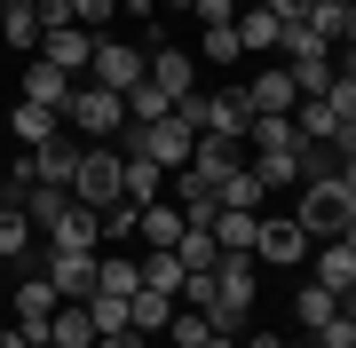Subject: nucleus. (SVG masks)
<instances>
[{
    "label": "nucleus",
    "instance_id": "14",
    "mask_svg": "<svg viewBox=\"0 0 356 348\" xmlns=\"http://www.w3.org/2000/svg\"><path fill=\"white\" fill-rule=\"evenodd\" d=\"M40 245H48V254H103V230H95V214H88V206H72Z\"/></svg>",
    "mask_w": 356,
    "mask_h": 348
},
{
    "label": "nucleus",
    "instance_id": "43",
    "mask_svg": "<svg viewBox=\"0 0 356 348\" xmlns=\"http://www.w3.org/2000/svg\"><path fill=\"white\" fill-rule=\"evenodd\" d=\"M0 324H8V301H0Z\"/></svg>",
    "mask_w": 356,
    "mask_h": 348
},
{
    "label": "nucleus",
    "instance_id": "4",
    "mask_svg": "<svg viewBox=\"0 0 356 348\" xmlns=\"http://www.w3.org/2000/svg\"><path fill=\"white\" fill-rule=\"evenodd\" d=\"M309 245L317 238H309L293 214H261L254 222V270H293V261H309Z\"/></svg>",
    "mask_w": 356,
    "mask_h": 348
},
{
    "label": "nucleus",
    "instance_id": "6",
    "mask_svg": "<svg viewBox=\"0 0 356 348\" xmlns=\"http://www.w3.org/2000/svg\"><path fill=\"white\" fill-rule=\"evenodd\" d=\"M143 79H151L166 103H182V95L198 88V56H191V48H166V40H159V48H151V64H143Z\"/></svg>",
    "mask_w": 356,
    "mask_h": 348
},
{
    "label": "nucleus",
    "instance_id": "17",
    "mask_svg": "<svg viewBox=\"0 0 356 348\" xmlns=\"http://www.w3.org/2000/svg\"><path fill=\"white\" fill-rule=\"evenodd\" d=\"M64 214H72V190H64V182H32V190H24V222H32V230H56Z\"/></svg>",
    "mask_w": 356,
    "mask_h": 348
},
{
    "label": "nucleus",
    "instance_id": "39",
    "mask_svg": "<svg viewBox=\"0 0 356 348\" xmlns=\"http://www.w3.org/2000/svg\"><path fill=\"white\" fill-rule=\"evenodd\" d=\"M206 348H238V340H229V333H214V340H206Z\"/></svg>",
    "mask_w": 356,
    "mask_h": 348
},
{
    "label": "nucleus",
    "instance_id": "18",
    "mask_svg": "<svg viewBox=\"0 0 356 348\" xmlns=\"http://www.w3.org/2000/svg\"><path fill=\"white\" fill-rule=\"evenodd\" d=\"M48 340H56V348H95L88 301H56V317H48Z\"/></svg>",
    "mask_w": 356,
    "mask_h": 348
},
{
    "label": "nucleus",
    "instance_id": "15",
    "mask_svg": "<svg viewBox=\"0 0 356 348\" xmlns=\"http://www.w3.org/2000/svg\"><path fill=\"white\" fill-rule=\"evenodd\" d=\"M135 277H143V293H166V301H175L191 270L175 261V245H151V254H135Z\"/></svg>",
    "mask_w": 356,
    "mask_h": 348
},
{
    "label": "nucleus",
    "instance_id": "25",
    "mask_svg": "<svg viewBox=\"0 0 356 348\" xmlns=\"http://www.w3.org/2000/svg\"><path fill=\"white\" fill-rule=\"evenodd\" d=\"M135 254H95V293H119V301H127L135 293Z\"/></svg>",
    "mask_w": 356,
    "mask_h": 348
},
{
    "label": "nucleus",
    "instance_id": "27",
    "mask_svg": "<svg viewBox=\"0 0 356 348\" xmlns=\"http://www.w3.org/2000/svg\"><path fill=\"white\" fill-rule=\"evenodd\" d=\"M32 245H40V238H32V222H24V206H0V261H24Z\"/></svg>",
    "mask_w": 356,
    "mask_h": 348
},
{
    "label": "nucleus",
    "instance_id": "11",
    "mask_svg": "<svg viewBox=\"0 0 356 348\" xmlns=\"http://www.w3.org/2000/svg\"><path fill=\"white\" fill-rule=\"evenodd\" d=\"M40 277L56 285V301H88V293H95V254H48Z\"/></svg>",
    "mask_w": 356,
    "mask_h": 348
},
{
    "label": "nucleus",
    "instance_id": "7",
    "mask_svg": "<svg viewBox=\"0 0 356 348\" xmlns=\"http://www.w3.org/2000/svg\"><path fill=\"white\" fill-rule=\"evenodd\" d=\"M48 317H56V285H48V277H24V285L8 293V324H16L24 340H40V333H48Z\"/></svg>",
    "mask_w": 356,
    "mask_h": 348
},
{
    "label": "nucleus",
    "instance_id": "42",
    "mask_svg": "<svg viewBox=\"0 0 356 348\" xmlns=\"http://www.w3.org/2000/svg\"><path fill=\"white\" fill-rule=\"evenodd\" d=\"M277 348H317V340H277Z\"/></svg>",
    "mask_w": 356,
    "mask_h": 348
},
{
    "label": "nucleus",
    "instance_id": "37",
    "mask_svg": "<svg viewBox=\"0 0 356 348\" xmlns=\"http://www.w3.org/2000/svg\"><path fill=\"white\" fill-rule=\"evenodd\" d=\"M254 8H269L277 24H301V8H309V0H254Z\"/></svg>",
    "mask_w": 356,
    "mask_h": 348
},
{
    "label": "nucleus",
    "instance_id": "3",
    "mask_svg": "<svg viewBox=\"0 0 356 348\" xmlns=\"http://www.w3.org/2000/svg\"><path fill=\"white\" fill-rule=\"evenodd\" d=\"M72 206H119V142H79V174H72Z\"/></svg>",
    "mask_w": 356,
    "mask_h": 348
},
{
    "label": "nucleus",
    "instance_id": "19",
    "mask_svg": "<svg viewBox=\"0 0 356 348\" xmlns=\"http://www.w3.org/2000/svg\"><path fill=\"white\" fill-rule=\"evenodd\" d=\"M182 230H191V222H182V206H175V198H151V206L135 214V238H151V245H175Z\"/></svg>",
    "mask_w": 356,
    "mask_h": 348
},
{
    "label": "nucleus",
    "instance_id": "26",
    "mask_svg": "<svg viewBox=\"0 0 356 348\" xmlns=\"http://www.w3.org/2000/svg\"><path fill=\"white\" fill-rule=\"evenodd\" d=\"M285 79H293V95H301V103H309V95H325V88H332V48H325V56H301V64H285Z\"/></svg>",
    "mask_w": 356,
    "mask_h": 348
},
{
    "label": "nucleus",
    "instance_id": "9",
    "mask_svg": "<svg viewBox=\"0 0 356 348\" xmlns=\"http://www.w3.org/2000/svg\"><path fill=\"white\" fill-rule=\"evenodd\" d=\"M309 261H317V285L325 293H356V238H325V245H309Z\"/></svg>",
    "mask_w": 356,
    "mask_h": 348
},
{
    "label": "nucleus",
    "instance_id": "29",
    "mask_svg": "<svg viewBox=\"0 0 356 348\" xmlns=\"http://www.w3.org/2000/svg\"><path fill=\"white\" fill-rule=\"evenodd\" d=\"M166 340H175V348H206V340H214V324H206L198 309H175V317H166Z\"/></svg>",
    "mask_w": 356,
    "mask_h": 348
},
{
    "label": "nucleus",
    "instance_id": "40",
    "mask_svg": "<svg viewBox=\"0 0 356 348\" xmlns=\"http://www.w3.org/2000/svg\"><path fill=\"white\" fill-rule=\"evenodd\" d=\"M151 8H191V0H151Z\"/></svg>",
    "mask_w": 356,
    "mask_h": 348
},
{
    "label": "nucleus",
    "instance_id": "20",
    "mask_svg": "<svg viewBox=\"0 0 356 348\" xmlns=\"http://www.w3.org/2000/svg\"><path fill=\"white\" fill-rule=\"evenodd\" d=\"M166 317H175V301H166V293H143V285L127 293V333L159 340V333H166Z\"/></svg>",
    "mask_w": 356,
    "mask_h": 348
},
{
    "label": "nucleus",
    "instance_id": "35",
    "mask_svg": "<svg viewBox=\"0 0 356 348\" xmlns=\"http://www.w3.org/2000/svg\"><path fill=\"white\" fill-rule=\"evenodd\" d=\"M111 16H119V0H72V24L79 32H111Z\"/></svg>",
    "mask_w": 356,
    "mask_h": 348
},
{
    "label": "nucleus",
    "instance_id": "44",
    "mask_svg": "<svg viewBox=\"0 0 356 348\" xmlns=\"http://www.w3.org/2000/svg\"><path fill=\"white\" fill-rule=\"evenodd\" d=\"M348 8H356V0H348Z\"/></svg>",
    "mask_w": 356,
    "mask_h": 348
},
{
    "label": "nucleus",
    "instance_id": "5",
    "mask_svg": "<svg viewBox=\"0 0 356 348\" xmlns=\"http://www.w3.org/2000/svg\"><path fill=\"white\" fill-rule=\"evenodd\" d=\"M143 64H151V48H127V40L95 32V56H88V79H95V88L127 95V88H143Z\"/></svg>",
    "mask_w": 356,
    "mask_h": 348
},
{
    "label": "nucleus",
    "instance_id": "41",
    "mask_svg": "<svg viewBox=\"0 0 356 348\" xmlns=\"http://www.w3.org/2000/svg\"><path fill=\"white\" fill-rule=\"evenodd\" d=\"M24 348H56V340H48V333H40V340H24Z\"/></svg>",
    "mask_w": 356,
    "mask_h": 348
},
{
    "label": "nucleus",
    "instance_id": "36",
    "mask_svg": "<svg viewBox=\"0 0 356 348\" xmlns=\"http://www.w3.org/2000/svg\"><path fill=\"white\" fill-rule=\"evenodd\" d=\"M198 24H238V0H191Z\"/></svg>",
    "mask_w": 356,
    "mask_h": 348
},
{
    "label": "nucleus",
    "instance_id": "13",
    "mask_svg": "<svg viewBox=\"0 0 356 348\" xmlns=\"http://www.w3.org/2000/svg\"><path fill=\"white\" fill-rule=\"evenodd\" d=\"M32 158V182H64L72 190V174H79V135H56V142H40V151H24Z\"/></svg>",
    "mask_w": 356,
    "mask_h": 348
},
{
    "label": "nucleus",
    "instance_id": "34",
    "mask_svg": "<svg viewBox=\"0 0 356 348\" xmlns=\"http://www.w3.org/2000/svg\"><path fill=\"white\" fill-rule=\"evenodd\" d=\"M309 340H317V348H356V317H348V301H341V309H332Z\"/></svg>",
    "mask_w": 356,
    "mask_h": 348
},
{
    "label": "nucleus",
    "instance_id": "16",
    "mask_svg": "<svg viewBox=\"0 0 356 348\" xmlns=\"http://www.w3.org/2000/svg\"><path fill=\"white\" fill-rule=\"evenodd\" d=\"M8 135L24 142V151H40V142H56V135H64V119H56L48 103H24V95H16V111H8Z\"/></svg>",
    "mask_w": 356,
    "mask_h": 348
},
{
    "label": "nucleus",
    "instance_id": "33",
    "mask_svg": "<svg viewBox=\"0 0 356 348\" xmlns=\"http://www.w3.org/2000/svg\"><path fill=\"white\" fill-rule=\"evenodd\" d=\"M119 103H127V119H135V127H143V119H166V111H175V103H166V95L151 88V79H143V88H127Z\"/></svg>",
    "mask_w": 356,
    "mask_h": 348
},
{
    "label": "nucleus",
    "instance_id": "22",
    "mask_svg": "<svg viewBox=\"0 0 356 348\" xmlns=\"http://www.w3.org/2000/svg\"><path fill=\"white\" fill-rule=\"evenodd\" d=\"M254 222H261V214H229V206H214V214H206V230H214L222 254H254Z\"/></svg>",
    "mask_w": 356,
    "mask_h": 348
},
{
    "label": "nucleus",
    "instance_id": "24",
    "mask_svg": "<svg viewBox=\"0 0 356 348\" xmlns=\"http://www.w3.org/2000/svg\"><path fill=\"white\" fill-rule=\"evenodd\" d=\"M175 261H182V270H214V261H222V245H214V230H206V222H191V230L175 238Z\"/></svg>",
    "mask_w": 356,
    "mask_h": 348
},
{
    "label": "nucleus",
    "instance_id": "12",
    "mask_svg": "<svg viewBox=\"0 0 356 348\" xmlns=\"http://www.w3.org/2000/svg\"><path fill=\"white\" fill-rule=\"evenodd\" d=\"M79 88L72 72H56V64H40V56H24V103H48L56 119H64V95Z\"/></svg>",
    "mask_w": 356,
    "mask_h": 348
},
{
    "label": "nucleus",
    "instance_id": "10",
    "mask_svg": "<svg viewBox=\"0 0 356 348\" xmlns=\"http://www.w3.org/2000/svg\"><path fill=\"white\" fill-rule=\"evenodd\" d=\"M40 64H56V72H72V79H88V56H95V32H79V24H64V32H48L40 40Z\"/></svg>",
    "mask_w": 356,
    "mask_h": 348
},
{
    "label": "nucleus",
    "instance_id": "1",
    "mask_svg": "<svg viewBox=\"0 0 356 348\" xmlns=\"http://www.w3.org/2000/svg\"><path fill=\"white\" fill-rule=\"evenodd\" d=\"M309 238H356V174H309L301 182V206H293Z\"/></svg>",
    "mask_w": 356,
    "mask_h": 348
},
{
    "label": "nucleus",
    "instance_id": "38",
    "mask_svg": "<svg viewBox=\"0 0 356 348\" xmlns=\"http://www.w3.org/2000/svg\"><path fill=\"white\" fill-rule=\"evenodd\" d=\"M95 348H151L143 333H95Z\"/></svg>",
    "mask_w": 356,
    "mask_h": 348
},
{
    "label": "nucleus",
    "instance_id": "23",
    "mask_svg": "<svg viewBox=\"0 0 356 348\" xmlns=\"http://www.w3.org/2000/svg\"><path fill=\"white\" fill-rule=\"evenodd\" d=\"M0 32H8V48H40V16H32V0H0Z\"/></svg>",
    "mask_w": 356,
    "mask_h": 348
},
{
    "label": "nucleus",
    "instance_id": "8",
    "mask_svg": "<svg viewBox=\"0 0 356 348\" xmlns=\"http://www.w3.org/2000/svg\"><path fill=\"white\" fill-rule=\"evenodd\" d=\"M245 119H254V103H245V88H214V95H206V142H238L245 135Z\"/></svg>",
    "mask_w": 356,
    "mask_h": 348
},
{
    "label": "nucleus",
    "instance_id": "2",
    "mask_svg": "<svg viewBox=\"0 0 356 348\" xmlns=\"http://www.w3.org/2000/svg\"><path fill=\"white\" fill-rule=\"evenodd\" d=\"M119 127H127V103H119L111 88H95V79H79V88L64 95V135H88V142H111Z\"/></svg>",
    "mask_w": 356,
    "mask_h": 348
},
{
    "label": "nucleus",
    "instance_id": "31",
    "mask_svg": "<svg viewBox=\"0 0 356 348\" xmlns=\"http://www.w3.org/2000/svg\"><path fill=\"white\" fill-rule=\"evenodd\" d=\"M198 56H206V64H238V24H206V40H198Z\"/></svg>",
    "mask_w": 356,
    "mask_h": 348
},
{
    "label": "nucleus",
    "instance_id": "21",
    "mask_svg": "<svg viewBox=\"0 0 356 348\" xmlns=\"http://www.w3.org/2000/svg\"><path fill=\"white\" fill-rule=\"evenodd\" d=\"M245 103H254V111H293L301 95H293V79L269 64V72H254V79H245Z\"/></svg>",
    "mask_w": 356,
    "mask_h": 348
},
{
    "label": "nucleus",
    "instance_id": "28",
    "mask_svg": "<svg viewBox=\"0 0 356 348\" xmlns=\"http://www.w3.org/2000/svg\"><path fill=\"white\" fill-rule=\"evenodd\" d=\"M332 309H341V293H325V285H301V293H293V317H301V333H317Z\"/></svg>",
    "mask_w": 356,
    "mask_h": 348
},
{
    "label": "nucleus",
    "instance_id": "30",
    "mask_svg": "<svg viewBox=\"0 0 356 348\" xmlns=\"http://www.w3.org/2000/svg\"><path fill=\"white\" fill-rule=\"evenodd\" d=\"M238 48H277V16H269V8H245L238 16Z\"/></svg>",
    "mask_w": 356,
    "mask_h": 348
},
{
    "label": "nucleus",
    "instance_id": "32",
    "mask_svg": "<svg viewBox=\"0 0 356 348\" xmlns=\"http://www.w3.org/2000/svg\"><path fill=\"white\" fill-rule=\"evenodd\" d=\"M88 324L95 333H127V301L119 293H88Z\"/></svg>",
    "mask_w": 356,
    "mask_h": 348
}]
</instances>
